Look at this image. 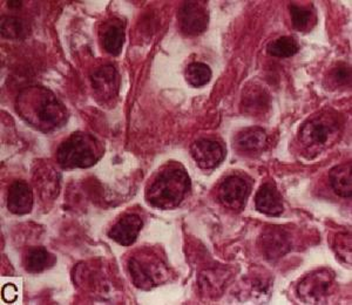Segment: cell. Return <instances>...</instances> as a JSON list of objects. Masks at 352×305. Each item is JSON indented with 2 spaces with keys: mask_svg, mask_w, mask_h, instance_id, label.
<instances>
[{
  "mask_svg": "<svg viewBox=\"0 0 352 305\" xmlns=\"http://www.w3.org/2000/svg\"><path fill=\"white\" fill-rule=\"evenodd\" d=\"M186 79L194 87H202L212 79V71L208 65L192 63L186 71Z\"/></svg>",
  "mask_w": 352,
  "mask_h": 305,
  "instance_id": "19",
  "label": "cell"
},
{
  "mask_svg": "<svg viewBox=\"0 0 352 305\" xmlns=\"http://www.w3.org/2000/svg\"><path fill=\"white\" fill-rule=\"evenodd\" d=\"M24 21L16 16H4L1 19V34L8 39H18L24 36Z\"/></svg>",
  "mask_w": 352,
  "mask_h": 305,
  "instance_id": "21",
  "label": "cell"
},
{
  "mask_svg": "<svg viewBox=\"0 0 352 305\" xmlns=\"http://www.w3.org/2000/svg\"><path fill=\"white\" fill-rule=\"evenodd\" d=\"M298 49V43L292 36H280L276 41H272L267 47L269 54L277 58H290L295 56Z\"/></svg>",
  "mask_w": 352,
  "mask_h": 305,
  "instance_id": "18",
  "label": "cell"
},
{
  "mask_svg": "<svg viewBox=\"0 0 352 305\" xmlns=\"http://www.w3.org/2000/svg\"><path fill=\"white\" fill-rule=\"evenodd\" d=\"M129 271L136 286L141 289H151L157 284V271L154 265L132 258L129 262Z\"/></svg>",
  "mask_w": 352,
  "mask_h": 305,
  "instance_id": "14",
  "label": "cell"
},
{
  "mask_svg": "<svg viewBox=\"0 0 352 305\" xmlns=\"http://www.w3.org/2000/svg\"><path fill=\"white\" fill-rule=\"evenodd\" d=\"M190 190V179L181 165L173 163L161 170L153 182L146 199L154 208L174 209Z\"/></svg>",
  "mask_w": 352,
  "mask_h": 305,
  "instance_id": "2",
  "label": "cell"
},
{
  "mask_svg": "<svg viewBox=\"0 0 352 305\" xmlns=\"http://www.w3.org/2000/svg\"><path fill=\"white\" fill-rule=\"evenodd\" d=\"M332 78L338 84H346L351 80V69L345 65L338 66V67L333 69Z\"/></svg>",
  "mask_w": 352,
  "mask_h": 305,
  "instance_id": "23",
  "label": "cell"
},
{
  "mask_svg": "<svg viewBox=\"0 0 352 305\" xmlns=\"http://www.w3.org/2000/svg\"><path fill=\"white\" fill-rule=\"evenodd\" d=\"M124 43V28L119 24H111L102 33V46L112 56H119Z\"/></svg>",
  "mask_w": 352,
  "mask_h": 305,
  "instance_id": "17",
  "label": "cell"
},
{
  "mask_svg": "<svg viewBox=\"0 0 352 305\" xmlns=\"http://www.w3.org/2000/svg\"><path fill=\"white\" fill-rule=\"evenodd\" d=\"M16 109L30 125L44 132L60 128L67 119L64 104L45 87L23 91L16 101Z\"/></svg>",
  "mask_w": 352,
  "mask_h": 305,
  "instance_id": "1",
  "label": "cell"
},
{
  "mask_svg": "<svg viewBox=\"0 0 352 305\" xmlns=\"http://www.w3.org/2000/svg\"><path fill=\"white\" fill-rule=\"evenodd\" d=\"M331 285V278L328 273H317L311 275L309 278H305L300 285V297L303 298L305 302L310 303H316L320 301V298L324 297L325 293H328L329 288Z\"/></svg>",
  "mask_w": 352,
  "mask_h": 305,
  "instance_id": "11",
  "label": "cell"
},
{
  "mask_svg": "<svg viewBox=\"0 0 352 305\" xmlns=\"http://www.w3.org/2000/svg\"><path fill=\"white\" fill-rule=\"evenodd\" d=\"M248 183L240 177H229L219 189V199L226 207L241 209L248 196Z\"/></svg>",
  "mask_w": 352,
  "mask_h": 305,
  "instance_id": "6",
  "label": "cell"
},
{
  "mask_svg": "<svg viewBox=\"0 0 352 305\" xmlns=\"http://www.w3.org/2000/svg\"><path fill=\"white\" fill-rule=\"evenodd\" d=\"M21 5V1H8V6L10 8H19Z\"/></svg>",
  "mask_w": 352,
  "mask_h": 305,
  "instance_id": "25",
  "label": "cell"
},
{
  "mask_svg": "<svg viewBox=\"0 0 352 305\" xmlns=\"http://www.w3.org/2000/svg\"><path fill=\"white\" fill-rule=\"evenodd\" d=\"M209 13L200 1H187L180 8V27L188 36H199L208 26Z\"/></svg>",
  "mask_w": 352,
  "mask_h": 305,
  "instance_id": "5",
  "label": "cell"
},
{
  "mask_svg": "<svg viewBox=\"0 0 352 305\" xmlns=\"http://www.w3.org/2000/svg\"><path fill=\"white\" fill-rule=\"evenodd\" d=\"M234 144L241 152H260L267 145V134L260 127L243 129L235 137Z\"/></svg>",
  "mask_w": 352,
  "mask_h": 305,
  "instance_id": "13",
  "label": "cell"
},
{
  "mask_svg": "<svg viewBox=\"0 0 352 305\" xmlns=\"http://www.w3.org/2000/svg\"><path fill=\"white\" fill-rule=\"evenodd\" d=\"M192 157L202 169L215 168L224 159V150L220 144L212 140L195 141L190 147Z\"/></svg>",
  "mask_w": 352,
  "mask_h": 305,
  "instance_id": "7",
  "label": "cell"
},
{
  "mask_svg": "<svg viewBox=\"0 0 352 305\" xmlns=\"http://www.w3.org/2000/svg\"><path fill=\"white\" fill-rule=\"evenodd\" d=\"M52 263V256L45 248H34L28 253L26 268L31 273H41Z\"/></svg>",
  "mask_w": 352,
  "mask_h": 305,
  "instance_id": "20",
  "label": "cell"
},
{
  "mask_svg": "<svg viewBox=\"0 0 352 305\" xmlns=\"http://www.w3.org/2000/svg\"><path fill=\"white\" fill-rule=\"evenodd\" d=\"M3 297L5 301L8 303H12V302L16 300V288L13 284L5 285L4 289H3Z\"/></svg>",
  "mask_w": 352,
  "mask_h": 305,
  "instance_id": "24",
  "label": "cell"
},
{
  "mask_svg": "<svg viewBox=\"0 0 352 305\" xmlns=\"http://www.w3.org/2000/svg\"><path fill=\"white\" fill-rule=\"evenodd\" d=\"M262 247L269 260L282 257L290 250L288 235L278 227H269L262 236Z\"/></svg>",
  "mask_w": 352,
  "mask_h": 305,
  "instance_id": "10",
  "label": "cell"
},
{
  "mask_svg": "<svg viewBox=\"0 0 352 305\" xmlns=\"http://www.w3.org/2000/svg\"><path fill=\"white\" fill-rule=\"evenodd\" d=\"M340 133V124L336 115L322 113L312 117L302 126L300 142L308 148H322L331 144Z\"/></svg>",
  "mask_w": 352,
  "mask_h": 305,
  "instance_id": "4",
  "label": "cell"
},
{
  "mask_svg": "<svg viewBox=\"0 0 352 305\" xmlns=\"http://www.w3.org/2000/svg\"><path fill=\"white\" fill-rule=\"evenodd\" d=\"M101 155L100 144L96 137L86 133H76L61 144L56 159L65 169L88 168L96 165Z\"/></svg>",
  "mask_w": 352,
  "mask_h": 305,
  "instance_id": "3",
  "label": "cell"
},
{
  "mask_svg": "<svg viewBox=\"0 0 352 305\" xmlns=\"http://www.w3.org/2000/svg\"><path fill=\"white\" fill-rule=\"evenodd\" d=\"M290 14H292V26L298 31H305L308 28L312 19V12L310 10L298 5H290Z\"/></svg>",
  "mask_w": 352,
  "mask_h": 305,
  "instance_id": "22",
  "label": "cell"
},
{
  "mask_svg": "<svg viewBox=\"0 0 352 305\" xmlns=\"http://www.w3.org/2000/svg\"><path fill=\"white\" fill-rule=\"evenodd\" d=\"M255 205L258 212L268 216H280L283 213L282 197L272 183H265L261 187L255 197Z\"/></svg>",
  "mask_w": 352,
  "mask_h": 305,
  "instance_id": "12",
  "label": "cell"
},
{
  "mask_svg": "<svg viewBox=\"0 0 352 305\" xmlns=\"http://www.w3.org/2000/svg\"><path fill=\"white\" fill-rule=\"evenodd\" d=\"M93 84L96 91L100 94H106L111 97L113 93L118 91V73L113 66H104L96 71L92 76Z\"/></svg>",
  "mask_w": 352,
  "mask_h": 305,
  "instance_id": "16",
  "label": "cell"
},
{
  "mask_svg": "<svg viewBox=\"0 0 352 305\" xmlns=\"http://www.w3.org/2000/svg\"><path fill=\"white\" fill-rule=\"evenodd\" d=\"M330 183L333 192L342 197L352 196V163H343L331 169Z\"/></svg>",
  "mask_w": 352,
  "mask_h": 305,
  "instance_id": "15",
  "label": "cell"
},
{
  "mask_svg": "<svg viewBox=\"0 0 352 305\" xmlns=\"http://www.w3.org/2000/svg\"><path fill=\"white\" fill-rule=\"evenodd\" d=\"M32 207V189L24 181H16L8 190V210L16 215H24L30 213Z\"/></svg>",
  "mask_w": 352,
  "mask_h": 305,
  "instance_id": "9",
  "label": "cell"
},
{
  "mask_svg": "<svg viewBox=\"0 0 352 305\" xmlns=\"http://www.w3.org/2000/svg\"><path fill=\"white\" fill-rule=\"evenodd\" d=\"M142 225L144 222L138 215H127L111 229L109 235L116 243L129 247L136 241Z\"/></svg>",
  "mask_w": 352,
  "mask_h": 305,
  "instance_id": "8",
  "label": "cell"
}]
</instances>
